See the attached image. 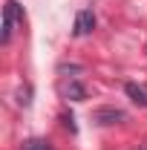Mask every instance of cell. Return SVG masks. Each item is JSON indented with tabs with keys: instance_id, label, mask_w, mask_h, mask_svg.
<instances>
[{
	"instance_id": "3957f363",
	"label": "cell",
	"mask_w": 147,
	"mask_h": 150,
	"mask_svg": "<svg viewBox=\"0 0 147 150\" xmlns=\"http://www.w3.org/2000/svg\"><path fill=\"white\" fill-rule=\"evenodd\" d=\"M92 29H95V15H92L90 9H81V12L75 15V29H72V35H75V38H84V35H90Z\"/></svg>"
},
{
	"instance_id": "277c9868",
	"label": "cell",
	"mask_w": 147,
	"mask_h": 150,
	"mask_svg": "<svg viewBox=\"0 0 147 150\" xmlns=\"http://www.w3.org/2000/svg\"><path fill=\"white\" fill-rule=\"evenodd\" d=\"M124 93H127V98L133 101V104L147 107V87H144V84H136V81H130V84H124Z\"/></svg>"
},
{
	"instance_id": "52a82bcc",
	"label": "cell",
	"mask_w": 147,
	"mask_h": 150,
	"mask_svg": "<svg viewBox=\"0 0 147 150\" xmlns=\"http://www.w3.org/2000/svg\"><path fill=\"white\" fill-rule=\"evenodd\" d=\"M64 124H66V127L75 133V118H72V115H64Z\"/></svg>"
},
{
	"instance_id": "8992f818",
	"label": "cell",
	"mask_w": 147,
	"mask_h": 150,
	"mask_svg": "<svg viewBox=\"0 0 147 150\" xmlns=\"http://www.w3.org/2000/svg\"><path fill=\"white\" fill-rule=\"evenodd\" d=\"M26 150H52V147H49L46 142H37V139H35V142H29V147H26Z\"/></svg>"
},
{
	"instance_id": "7a4b0ae2",
	"label": "cell",
	"mask_w": 147,
	"mask_h": 150,
	"mask_svg": "<svg viewBox=\"0 0 147 150\" xmlns=\"http://www.w3.org/2000/svg\"><path fill=\"white\" fill-rule=\"evenodd\" d=\"M92 121H95V124H101V127H110V124L124 121V112L115 110V107H98V110L92 112Z\"/></svg>"
},
{
	"instance_id": "6da1fadb",
	"label": "cell",
	"mask_w": 147,
	"mask_h": 150,
	"mask_svg": "<svg viewBox=\"0 0 147 150\" xmlns=\"http://www.w3.org/2000/svg\"><path fill=\"white\" fill-rule=\"evenodd\" d=\"M18 18H20V6L15 3V0H9V3H6V9H3V35H0L3 43H9V40H12L15 20H18Z\"/></svg>"
},
{
	"instance_id": "5b68a950",
	"label": "cell",
	"mask_w": 147,
	"mask_h": 150,
	"mask_svg": "<svg viewBox=\"0 0 147 150\" xmlns=\"http://www.w3.org/2000/svg\"><path fill=\"white\" fill-rule=\"evenodd\" d=\"M66 95H69L72 101H84V98H87V90H84V84H78V81H69V87H66Z\"/></svg>"
}]
</instances>
